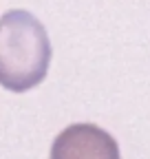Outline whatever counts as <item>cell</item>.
<instances>
[{"label": "cell", "instance_id": "6da1fadb", "mask_svg": "<svg viewBox=\"0 0 150 159\" xmlns=\"http://www.w3.org/2000/svg\"><path fill=\"white\" fill-rule=\"evenodd\" d=\"M51 40L44 25L24 9L0 18V86L24 93L44 82L51 66Z\"/></svg>", "mask_w": 150, "mask_h": 159}, {"label": "cell", "instance_id": "7a4b0ae2", "mask_svg": "<svg viewBox=\"0 0 150 159\" xmlns=\"http://www.w3.org/2000/svg\"><path fill=\"white\" fill-rule=\"evenodd\" d=\"M49 159H121L119 144L95 124H71L51 144Z\"/></svg>", "mask_w": 150, "mask_h": 159}]
</instances>
